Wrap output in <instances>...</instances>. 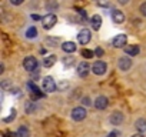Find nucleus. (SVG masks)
<instances>
[{
  "label": "nucleus",
  "instance_id": "1",
  "mask_svg": "<svg viewBox=\"0 0 146 137\" xmlns=\"http://www.w3.org/2000/svg\"><path fill=\"white\" fill-rule=\"evenodd\" d=\"M106 68H108V64H106L105 61H102V60H98V61H95L93 66H92V72H93L95 74H98V76H102V74L106 73Z\"/></svg>",
  "mask_w": 146,
  "mask_h": 137
},
{
  "label": "nucleus",
  "instance_id": "2",
  "mask_svg": "<svg viewBox=\"0 0 146 137\" xmlns=\"http://www.w3.org/2000/svg\"><path fill=\"white\" fill-rule=\"evenodd\" d=\"M56 89H57V84H56V82L53 80V77L47 76V77L43 79V90H44V92L53 93V92H56Z\"/></svg>",
  "mask_w": 146,
  "mask_h": 137
},
{
  "label": "nucleus",
  "instance_id": "3",
  "mask_svg": "<svg viewBox=\"0 0 146 137\" xmlns=\"http://www.w3.org/2000/svg\"><path fill=\"white\" fill-rule=\"evenodd\" d=\"M37 60H36V57H33V56H29V57H26L25 60H23V67L26 68L27 72H35L36 68H37Z\"/></svg>",
  "mask_w": 146,
  "mask_h": 137
},
{
  "label": "nucleus",
  "instance_id": "4",
  "mask_svg": "<svg viewBox=\"0 0 146 137\" xmlns=\"http://www.w3.org/2000/svg\"><path fill=\"white\" fill-rule=\"evenodd\" d=\"M42 23H43V27H44L46 30H49V29H52V27L57 23V17H56L53 13H49V14H46V16L42 19Z\"/></svg>",
  "mask_w": 146,
  "mask_h": 137
},
{
  "label": "nucleus",
  "instance_id": "5",
  "mask_svg": "<svg viewBox=\"0 0 146 137\" xmlns=\"http://www.w3.org/2000/svg\"><path fill=\"white\" fill-rule=\"evenodd\" d=\"M86 110H85V107H75L72 110V119L75 120V121H82V120H85V117H86Z\"/></svg>",
  "mask_w": 146,
  "mask_h": 137
},
{
  "label": "nucleus",
  "instance_id": "6",
  "mask_svg": "<svg viewBox=\"0 0 146 137\" xmlns=\"http://www.w3.org/2000/svg\"><path fill=\"white\" fill-rule=\"evenodd\" d=\"M78 40H79L80 44H88V43L90 41V30H89V29L80 30L79 34H78Z\"/></svg>",
  "mask_w": 146,
  "mask_h": 137
},
{
  "label": "nucleus",
  "instance_id": "7",
  "mask_svg": "<svg viewBox=\"0 0 146 137\" xmlns=\"http://www.w3.org/2000/svg\"><path fill=\"white\" fill-rule=\"evenodd\" d=\"M126 40H127V37H126V34H117L115 39H113V47H116V49H122V47H125L126 46Z\"/></svg>",
  "mask_w": 146,
  "mask_h": 137
},
{
  "label": "nucleus",
  "instance_id": "8",
  "mask_svg": "<svg viewBox=\"0 0 146 137\" xmlns=\"http://www.w3.org/2000/svg\"><path fill=\"white\" fill-rule=\"evenodd\" d=\"M90 66H89V63H86V61H83V63H80L79 66H78V74L80 76V77H86L88 74H89V72H90Z\"/></svg>",
  "mask_w": 146,
  "mask_h": 137
},
{
  "label": "nucleus",
  "instance_id": "9",
  "mask_svg": "<svg viewBox=\"0 0 146 137\" xmlns=\"http://www.w3.org/2000/svg\"><path fill=\"white\" fill-rule=\"evenodd\" d=\"M117 66H119L120 70L126 72V70H129V68L132 67V60L129 57H120L119 61H117Z\"/></svg>",
  "mask_w": 146,
  "mask_h": 137
},
{
  "label": "nucleus",
  "instance_id": "10",
  "mask_svg": "<svg viewBox=\"0 0 146 137\" xmlns=\"http://www.w3.org/2000/svg\"><path fill=\"white\" fill-rule=\"evenodd\" d=\"M108 104H109V101H108V97H105V96H99V97L95 100V107L99 109V110L106 109Z\"/></svg>",
  "mask_w": 146,
  "mask_h": 137
},
{
  "label": "nucleus",
  "instance_id": "11",
  "mask_svg": "<svg viewBox=\"0 0 146 137\" xmlns=\"http://www.w3.org/2000/svg\"><path fill=\"white\" fill-rule=\"evenodd\" d=\"M112 20L116 23V24H120L125 22V14L122 10H113L112 12Z\"/></svg>",
  "mask_w": 146,
  "mask_h": 137
},
{
  "label": "nucleus",
  "instance_id": "12",
  "mask_svg": "<svg viewBox=\"0 0 146 137\" xmlns=\"http://www.w3.org/2000/svg\"><path fill=\"white\" fill-rule=\"evenodd\" d=\"M122 121H123V114H122L120 111L112 113V116H110V123H112L113 126H119Z\"/></svg>",
  "mask_w": 146,
  "mask_h": 137
},
{
  "label": "nucleus",
  "instance_id": "13",
  "mask_svg": "<svg viewBox=\"0 0 146 137\" xmlns=\"http://www.w3.org/2000/svg\"><path fill=\"white\" fill-rule=\"evenodd\" d=\"M139 51H140V49L136 44H130V46H126L125 47V53L127 56H136V54H139Z\"/></svg>",
  "mask_w": 146,
  "mask_h": 137
},
{
  "label": "nucleus",
  "instance_id": "14",
  "mask_svg": "<svg viewBox=\"0 0 146 137\" xmlns=\"http://www.w3.org/2000/svg\"><path fill=\"white\" fill-rule=\"evenodd\" d=\"M90 23H92L93 30H99L100 26H102V17H100L99 14H95V16L90 19Z\"/></svg>",
  "mask_w": 146,
  "mask_h": 137
},
{
  "label": "nucleus",
  "instance_id": "15",
  "mask_svg": "<svg viewBox=\"0 0 146 137\" xmlns=\"http://www.w3.org/2000/svg\"><path fill=\"white\" fill-rule=\"evenodd\" d=\"M62 49L66 53H73V51H76V44L73 43V41H66V43L62 44Z\"/></svg>",
  "mask_w": 146,
  "mask_h": 137
},
{
  "label": "nucleus",
  "instance_id": "16",
  "mask_svg": "<svg viewBox=\"0 0 146 137\" xmlns=\"http://www.w3.org/2000/svg\"><path fill=\"white\" fill-rule=\"evenodd\" d=\"M135 127H136L137 131L145 133V131H146V120H145V119H137L136 123H135Z\"/></svg>",
  "mask_w": 146,
  "mask_h": 137
},
{
  "label": "nucleus",
  "instance_id": "17",
  "mask_svg": "<svg viewBox=\"0 0 146 137\" xmlns=\"http://www.w3.org/2000/svg\"><path fill=\"white\" fill-rule=\"evenodd\" d=\"M16 137H30V131L26 126H20L17 133H16Z\"/></svg>",
  "mask_w": 146,
  "mask_h": 137
},
{
  "label": "nucleus",
  "instance_id": "18",
  "mask_svg": "<svg viewBox=\"0 0 146 137\" xmlns=\"http://www.w3.org/2000/svg\"><path fill=\"white\" fill-rule=\"evenodd\" d=\"M56 63V56L54 54H52V56H47V57H44V60H43V66L44 67H52L53 64Z\"/></svg>",
  "mask_w": 146,
  "mask_h": 137
},
{
  "label": "nucleus",
  "instance_id": "19",
  "mask_svg": "<svg viewBox=\"0 0 146 137\" xmlns=\"http://www.w3.org/2000/svg\"><path fill=\"white\" fill-rule=\"evenodd\" d=\"M26 37L27 39H35V37H37V29L33 26V27H29L27 30H26Z\"/></svg>",
  "mask_w": 146,
  "mask_h": 137
},
{
  "label": "nucleus",
  "instance_id": "20",
  "mask_svg": "<svg viewBox=\"0 0 146 137\" xmlns=\"http://www.w3.org/2000/svg\"><path fill=\"white\" fill-rule=\"evenodd\" d=\"M63 64L67 67H70V66H73V64H75V57H64L63 59Z\"/></svg>",
  "mask_w": 146,
  "mask_h": 137
},
{
  "label": "nucleus",
  "instance_id": "21",
  "mask_svg": "<svg viewBox=\"0 0 146 137\" xmlns=\"http://www.w3.org/2000/svg\"><path fill=\"white\" fill-rule=\"evenodd\" d=\"M82 56H83V57H86V59H92V57L95 56V53H93L92 50L83 49V50H82Z\"/></svg>",
  "mask_w": 146,
  "mask_h": 137
},
{
  "label": "nucleus",
  "instance_id": "22",
  "mask_svg": "<svg viewBox=\"0 0 146 137\" xmlns=\"http://www.w3.org/2000/svg\"><path fill=\"white\" fill-rule=\"evenodd\" d=\"M35 109H36L35 103H32V101H27V103H26V113H32Z\"/></svg>",
  "mask_w": 146,
  "mask_h": 137
},
{
  "label": "nucleus",
  "instance_id": "23",
  "mask_svg": "<svg viewBox=\"0 0 146 137\" xmlns=\"http://www.w3.org/2000/svg\"><path fill=\"white\" fill-rule=\"evenodd\" d=\"M139 12L142 13V16H145V17H146V2L140 5V7H139Z\"/></svg>",
  "mask_w": 146,
  "mask_h": 137
},
{
  "label": "nucleus",
  "instance_id": "24",
  "mask_svg": "<svg viewBox=\"0 0 146 137\" xmlns=\"http://www.w3.org/2000/svg\"><path fill=\"white\" fill-rule=\"evenodd\" d=\"M95 54H96L98 57H102V56H103V50H102L100 47H98V49L95 50Z\"/></svg>",
  "mask_w": 146,
  "mask_h": 137
},
{
  "label": "nucleus",
  "instance_id": "25",
  "mask_svg": "<svg viewBox=\"0 0 146 137\" xmlns=\"http://www.w3.org/2000/svg\"><path fill=\"white\" fill-rule=\"evenodd\" d=\"M83 104H86V106H90L92 103H90V100H89L88 97H85V99H83Z\"/></svg>",
  "mask_w": 146,
  "mask_h": 137
},
{
  "label": "nucleus",
  "instance_id": "26",
  "mask_svg": "<svg viewBox=\"0 0 146 137\" xmlns=\"http://www.w3.org/2000/svg\"><path fill=\"white\" fill-rule=\"evenodd\" d=\"M108 137H117V133H116V131H112V133L108 134Z\"/></svg>",
  "mask_w": 146,
  "mask_h": 137
},
{
  "label": "nucleus",
  "instance_id": "27",
  "mask_svg": "<svg viewBox=\"0 0 146 137\" xmlns=\"http://www.w3.org/2000/svg\"><path fill=\"white\" fill-rule=\"evenodd\" d=\"M32 19L33 20H40V16L39 14H32Z\"/></svg>",
  "mask_w": 146,
  "mask_h": 137
},
{
  "label": "nucleus",
  "instance_id": "28",
  "mask_svg": "<svg viewBox=\"0 0 146 137\" xmlns=\"http://www.w3.org/2000/svg\"><path fill=\"white\" fill-rule=\"evenodd\" d=\"M12 3L17 6V5H20V3H22V0H12Z\"/></svg>",
  "mask_w": 146,
  "mask_h": 137
},
{
  "label": "nucleus",
  "instance_id": "29",
  "mask_svg": "<svg viewBox=\"0 0 146 137\" xmlns=\"http://www.w3.org/2000/svg\"><path fill=\"white\" fill-rule=\"evenodd\" d=\"M5 136H6V137H13V134H12V133H6Z\"/></svg>",
  "mask_w": 146,
  "mask_h": 137
},
{
  "label": "nucleus",
  "instance_id": "30",
  "mask_svg": "<svg viewBox=\"0 0 146 137\" xmlns=\"http://www.w3.org/2000/svg\"><path fill=\"white\" fill-rule=\"evenodd\" d=\"M132 137H143L142 134H135V136H132Z\"/></svg>",
  "mask_w": 146,
  "mask_h": 137
}]
</instances>
